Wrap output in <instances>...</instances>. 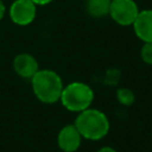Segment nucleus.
<instances>
[{
    "label": "nucleus",
    "mask_w": 152,
    "mask_h": 152,
    "mask_svg": "<svg viewBox=\"0 0 152 152\" xmlns=\"http://www.w3.org/2000/svg\"><path fill=\"white\" fill-rule=\"evenodd\" d=\"M33 95L45 104H53L59 101L64 88L61 75L52 69H39L30 80Z\"/></svg>",
    "instance_id": "f257e3e1"
},
{
    "label": "nucleus",
    "mask_w": 152,
    "mask_h": 152,
    "mask_svg": "<svg viewBox=\"0 0 152 152\" xmlns=\"http://www.w3.org/2000/svg\"><path fill=\"white\" fill-rule=\"evenodd\" d=\"M74 125L82 138L90 141H99L103 139L110 129L108 116L102 110L91 107L77 113Z\"/></svg>",
    "instance_id": "f03ea898"
},
{
    "label": "nucleus",
    "mask_w": 152,
    "mask_h": 152,
    "mask_svg": "<svg viewBox=\"0 0 152 152\" xmlns=\"http://www.w3.org/2000/svg\"><path fill=\"white\" fill-rule=\"evenodd\" d=\"M94 97V90L89 84L81 81H74L64 86L59 102L68 112L80 113L91 107Z\"/></svg>",
    "instance_id": "7ed1b4c3"
},
{
    "label": "nucleus",
    "mask_w": 152,
    "mask_h": 152,
    "mask_svg": "<svg viewBox=\"0 0 152 152\" xmlns=\"http://www.w3.org/2000/svg\"><path fill=\"white\" fill-rule=\"evenodd\" d=\"M139 11L138 4L134 0H112L108 15L120 26H132Z\"/></svg>",
    "instance_id": "20e7f679"
},
{
    "label": "nucleus",
    "mask_w": 152,
    "mask_h": 152,
    "mask_svg": "<svg viewBox=\"0 0 152 152\" xmlns=\"http://www.w3.org/2000/svg\"><path fill=\"white\" fill-rule=\"evenodd\" d=\"M37 15V5L32 0H13L8 8V17L18 26L31 25Z\"/></svg>",
    "instance_id": "39448f33"
},
{
    "label": "nucleus",
    "mask_w": 152,
    "mask_h": 152,
    "mask_svg": "<svg viewBox=\"0 0 152 152\" xmlns=\"http://www.w3.org/2000/svg\"><path fill=\"white\" fill-rule=\"evenodd\" d=\"M82 135L74 124L63 126L57 134V146L63 152H76L82 144Z\"/></svg>",
    "instance_id": "423d86ee"
},
{
    "label": "nucleus",
    "mask_w": 152,
    "mask_h": 152,
    "mask_svg": "<svg viewBox=\"0 0 152 152\" xmlns=\"http://www.w3.org/2000/svg\"><path fill=\"white\" fill-rule=\"evenodd\" d=\"M12 66L19 77L26 80H31L32 76L40 69L37 58L28 52H20L15 55L12 62Z\"/></svg>",
    "instance_id": "0eeeda50"
},
{
    "label": "nucleus",
    "mask_w": 152,
    "mask_h": 152,
    "mask_svg": "<svg viewBox=\"0 0 152 152\" xmlns=\"http://www.w3.org/2000/svg\"><path fill=\"white\" fill-rule=\"evenodd\" d=\"M133 31L142 43H152V10H141L134 20Z\"/></svg>",
    "instance_id": "6e6552de"
},
{
    "label": "nucleus",
    "mask_w": 152,
    "mask_h": 152,
    "mask_svg": "<svg viewBox=\"0 0 152 152\" xmlns=\"http://www.w3.org/2000/svg\"><path fill=\"white\" fill-rule=\"evenodd\" d=\"M110 1L112 0H86V12L88 15L96 19L104 18L109 14Z\"/></svg>",
    "instance_id": "1a4fd4ad"
},
{
    "label": "nucleus",
    "mask_w": 152,
    "mask_h": 152,
    "mask_svg": "<svg viewBox=\"0 0 152 152\" xmlns=\"http://www.w3.org/2000/svg\"><path fill=\"white\" fill-rule=\"evenodd\" d=\"M115 97L118 100V102L122 106H126V107H129L134 103L135 101V94L132 89L129 88H126V87H121V88H118L116 91H115Z\"/></svg>",
    "instance_id": "9d476101"
},
{
    "label": "nucleus",
    "mask_w": 152,
    "mask_h": 152,
    "mask_svg": "<svg viewBox=\"0 0 152 152\" xmlns=\"http://www.w3.org/2000/svg\"><path fill=\"white\" fill-rule=\"evenodd\" d=\"M140 57L145 64L152 65V43L142 44V46L140 49Z\"/></svg>",
    "instance_id": "9b49d317"
},
{
    "label": "nucleus",
    "mask_w": 152,
    "mask_h": 152,
    "mask_svg": "<svg viewBox=\"0 0 152 152\" xmlns=\"http://www.w3.org/2000/svg\"><path fill=\"white\" fill-rule=\"evenodd\" d=\"M96 152H118V151L114 147H112V146H102Z\"/></svg>",
    "instance_id": "f8f14e48"
},
{
    "label": "nucleus",
    "mask_w": 152,
    "mask_h": 152,
    "mask_svg": "<svg viewBox=\"0 0 152 152\" xmlns=\"http://www.w3.org/2000/svg\"><path fill=\"white\" fill-rule=\"evenodd\" d=\"M5 14H6V6H5L4 1L0 0V21L2 20V18L5 17Z\"/></svg>",
    "instance_id": "ddd939ff"
},
{
    "label": "nucleus",
    "mask_w": 152,
    "mask_h": 152,
    "mask_svg": "<svg viewBox=\"0 0 152 152\" xmlns=\"http://www.w3.org/2000/svg\"><path fill=\"white\" fill-rule=\"evenodd\" d=\"M37 6H45V5H49L50 2H52L53 0H32Z\"/></svg>",
    "instance_id": "4468645a"
},
{
    "label": "nucleus",
    "mask_w": 152,
    "mask_h": 152,
    "mask_svg": "<svg viewBox=\"0 0 152 152\" xmlns=\"http://www.w3.org/2000/svg\"><path fill=\"white\" fill-rule=\"evenodd\" d=\"M151 135H152V129H151Z\"/></svg>",
    "instance_id": "2eb2a0df"
}]
</instances>
